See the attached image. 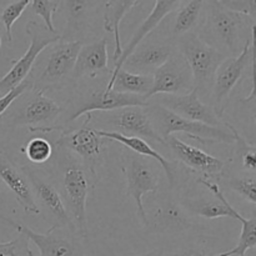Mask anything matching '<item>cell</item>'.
<instances>
[{"label": "cell", "mask_w": 256, "mask_h": 256, "mask_svg": "<svg viewBox=\"0 0 256 256\" xmlns=\"http://www.w3.org/2000/svg\"><path fill=\"white\" fill-rule=\"evenodd\" d=\"M226 185L230 190L250 202L256 204V180L254 175L252 176H230L226 180Z\"/></svg>", "instance_id": "33"}, {"label": "cell", "mask_w": 256, "mask_h": 256, "mask_svg": "<svg viewBox=\"0 0 256 256\" xmlns=\"http://www.w3.org/2000/svg\"><path fill=\"white\" fill-rule=\"evenodd\" d=\"M56 169L59 172L60 189L62 200L66 202L68 212L74 222L79 239H88L86 200L89 194V178L86 168L78 156L65 149H56Z\"/></svg>", "instance_id": "1"}, {"label": "cell", "mask_w": 256, "mask_h": 256, "mask_svg": "<svg viewBox=\"0 0 256 256\" xmlns=\"http://www.w3.org/2000/svg\"><path fill=\"white\" fill-rule=\"evenodd\" d=\"M22 170L32 186V194L39 205V209L40 206H42V209L48 214L46 219L52 222V229H64L76 235L74 222L65 206V202L56 185L52 184L42 174H40L39 170H35L29 165L22 166Z\"/></svg>", "instance_id": "8"}, {"label": "cell", "mask_w": 256, "mask_h": 256, "mask_svg": "<svg viewBox=\"0 0 256 256\" xmlns=\"http://www.w3.org/2000/svg\"><path fill=\"white\" fill-rule=\"evenodd\" d=\"M148 102H146L145 98L139 96V95L122 94V92H115L112 90L109 92L105 88L102 90H94V92H88L85 96L79 99V102H75L74 109L69 112L66 124H72L82 115L92 114V112H112V110L129 106L145 108Z\"/></svg>", "instance_id": "14"}, {"label": "cell", "mask_w": 256, "mask_h": 256, "mask_svg": "<svg viewBox=\"0 0 256 256\" xmlns=\"http://www.w3.org/2000/svg\"><path fill=\"white\" fill-rule=\"evenodd\" d=\"M162 256H215V254L204 242H196V244L185 245L172 252H164Z\"/></svg>", "instance_id": "38"}, {"label": "cell", "mask_w": 256, "mask_h": 256, "mask_svg": "<svg viewBox=\"0 0 256 256\" xmlns=\"http://www.w3.org/2000/svg\"><path fill=\"white\" fill-rule=\"evenodd\" d=\"M219 4L224 6L225 9H229L232 12L242 14L244 16L250 18V19L255 20L256 15V2L255 0H249V2H244V0H219Z\"/></svg>", "instance_id": "37"}, {"label": "cell", "mask_w": 256, "mask_h": 256, "mask_svg": "<svg viewBox=\"0 0 256 256\" xmlns=\"http://www.w3.org/2000/svg\"><path fill=\"white\" fill-rule=\"evenodd\" d=\"M32 86H34L32 80L28 79L26 78V79H25L22 82H20L18 86H15L14 89L8 92L6 94H4L2 96H0V116H2V115L4 114L10 106H12V104L15 102V100H18L20 96H22L25 92L32 90Z\"/></svg>", "instance_id": "36"}, {"label": "cell", "mask_w": 256, "mask_h": 256, "mask_svg": "<svg viewBox=\"0 0 256 256\" xmlns=\"http://www.w3.org/2000/svg\"><path fill=\"white\" fill-rule=\"evenodd\" d=\"M165 146L169 148L176 160L184 164L192 172L202 175V179L209 180L212 178H220L224 172L226 162L212 155L208 154L199 148L186 144L175 135L165 138Z\"/></svg>", "instance_id": "17"}, {"label": "cell", "mask_w": 256, "mask_h": 256, "mask_svg": "<svg viewBox=\"0 0 256 256\" xmlns=\"http://www.w3.org/2000/svg\"><path fill=\"white\" fill-rule=\"evenodd\" d=\"M145 112L154 130L162 140L176 132H182L202 144H234L235 142L232 132L225 125L224 128H214L202 122H190L155 102H148Z\"/></svg>", "instance_id": "2"}, {"label": "cell", "mask_w": 256, "mask_h": 256, "mask_svg": "<svg viewBox=\"0 0 256 256\" xmlns=\"http://www.w3.org/2000/svg\"><path fill=\"white\" fill-rule=\"evenodd\" d=\"M254 42H255V30L250 34L248 40L245 42L242 52L238 56L226 58L224 62L218 68L212 82V102L214 108L212 110L218 118L222 119L224 110L226 108L228 99L232 90L236 86L238 82L244 75L248 66L254 64Z\"/></svg>", "instance_id": "6"}, {"label": "cell", "mask_w": 256, "mask_h": 256, "mask_svg": "<svg viewBox=\"0 0 256 256\" xmlns=\"http://www.w3.org/2000/svg\"><path fill=\"white\" fill-rule=\"evenodd\" d=\"M122 172L126 180V194L135 200L139 218L146 226V212L142 198L149 192H158L160 182L159 172L148 158L140 156L132 152L126 154Z\"/></svg>", "instance_id": "9"}, {"label": "cell", "mask_w": 256, "mask_h": 256, "mask_svg": "<svg viewBox=\"0 0 256 256\" xmlns=\"http://www.w3.org/2000/svg\"><path fill=\"white\" fill-rule=\"evenodd\" d=\"M198 182L209 189L214 198H182L179 202L188 214L196 215L209 220L219 219V218L235 219L238 210L228 202L226 196L216 182H210L209 180L202 178L198 179Z\"/></svg>", "instance_id": "20"}, {"label": "cell", "mask_w": 256, "mask_h": 256, "mask_svg": "<svg viewBox=\"0 0 256 256\" xmlns=\"http://www.w3.org/2000/svg\"><path fill=\"white\" fill-rule=\"evenodd\" d=\"M192 89V72L180 52H175L164 65L152 72V88L146 100L158 95H184Z\"/></svg>", "instance_id": "13"}, {"label": "cell", "mask_w": 256, "mask_h": 256, "mask_svg": "<svg viewBox=\"0 0 256 256\" xmlns=\"http://www.w3.org/2000/svg\"><path fill=\"white\" fill-rule=\"evenodd\" d=\"M205 6H208V16L205 20V32L206 40H212L218 44L216 49L224 54V52H229L232 58L235 56L238 52H242L244 44L242 39L246 40L250 36H244V32H254L252 28L248 32V22H254L255 20L244 16L242 14L225 9L219 4V2H205Z\"/></svg>", "instance_id": "3"}, {"label": "cell", "mask_w": 256, "mask_h": 256, "mask_svg": "<svg viewBox=\"0 0 256 256\" xmlns=\"http://www.w3.org/2000/svg\"><path fill=\"white\" fill-rule=\"evenodd\" d=\"M95 130H96L98 135H99L100 138H102V139H108L112 140V142H119V144L126 146L128 149L132 152H134V154L140 155V156L144 158H150V159L159 162L160 166L164 169L165 174H166L170 188L175 186V182H176V164L170 162V160H168L166 158L162 156V154H159V152H156L149 142L140 139V138L128 136V135H122L116 132H106V130L100 129Z\"/></svg>", "instance_id": "23"}, {"label": "cell", "mask_w": 256, "mask_h": 256, "mask_svg": "<svg viewBox=\"0 0 256 256\" xmlns=\"http://www.w3.org/2000/svg\"><path fill=\"white\" fill-rule=\"evenodd\" d=\"M105 72H108V39L102 38L90 44H82L72 70V79L85 76L92 79Z\"/></svg>", "instance_id": "24"}, {"label": "cell", "mask_w": 256, "mask_h": 256, "mask_svg": "<svg viewBox=\"0 0 256 256\" xmlns=\"http://www.w3.org/2000/svg\"><path fill=\"white\" fill-rule=\"evenodd\" d=\"M2 32H0V49H2Z\"/></svg>", "instance_id": "40"}, {"label": "cell", "mask_w": 256, "mask_h": 256, "mask_svg": "<svg viewBox=\"0 0 256 256\" xmlns=\"http://www.w3.org/2000/svg\"><path fill=\"white\" fill-rule=\"evenodd\" d=\"M235 220L242 222V232H240L238 245L232 250L222 252H216L215 256H246L249 250L255 249L256 246V219H245L239 212H236Z\"/></svg>", "instance_id": "29"}, {"label": "cell", "mask_w": 256, "mask_h": 256, "mask_svg": "<svg viewBox=\"0 0 256 256\" xmlns=\"http://www.w3.org/2000/svg\"><path fill=\"white\" fill-rule=\"evenodd\" d=\"M25 32L30 40L29 48L22 58L14 62L12 69L0 79V94L2 95L14 89L29 76L38 56L42 50L62 40V35L59 32H49L44 24L34 20H29L26 22Z\"/></svg>", "instance_id": "5"}, {"label": "cell", "mask_w": 256, "mask_h": 256, "mask_svg": "<svg viewBox=\"0 0 256 256\" xmlns=\"http://www.w3.org/2000/svg\"><path fill=\"white\" fill-rule=\"evenodd\" d=\"M60 5H62V2H58V0H32L30 2L29 6L32 14L39 15L42 18L44 22L42 24L49 32H58L52 22V16L58 12Z\"/></svg>", "instance_id": "34"}, {"label": "cell", "mask_w": 256, "mask_h": 256, "mask_svg": "<svg viewBox=\"0 0 256 256\" xmlns=\"http://www.w3.org/2000/svg\"><path fill=\"white\" fill-rule=\"evenodd\" d=\"M30 5V0H19V2H8L0 10V24L4 26L6 42H12V25L22 15Z\"/></svg>", "instance_id": "32"}, {"label": "cell", "mask_w": 256, "mask_h": 256, "mask_svg": "<svg viewBox=\"0 0 256 256\" xmlns=\"http://www.w3.org/2000/svg\"><path fill=\"white\" fill-rule=\"evenodd\" d=\"M84 124L75 130H62L55 140V149H65L80 158L85 168L92 176L96 174V166L102 158V138L98 135L96 130L89 124V118L85 115Z\"/></svg>", "instance_id": "12"}, {"label": "cell", "mask_w": 256, "mask_h": 256, "mask_svg": "<svg viewBox=\"0 0 256 256\" xmlns=\"http://www.w3.org/2000/svg\"><path fill=\"white\" fill-rule=\"evenodd\" d=\"M178 52L186 62L196 92H206L212 88L215 72L226 55L212 45L205 42L196 32H188L176 40Z\"/></svg>", "instance_id": "4"}, {"label": "cell", "mask_w": 256, "mask_h": 256, "mask_svg": "<svg viewBox=\"0 0 256 256\" xmlns=\"http://www.w3.org/2000/svg\"><path fill=\"white\" fill-rule=\"evenodd\" d=\"M146 228H152L159 234H182L195 226L190 215L172 195L158 198L150 215H146Z\"/></svg>", "instance_id": "15"}, {"label": "cell", "mask_w": 256, "mask_h": 256, "mask_svg": "<svg viewBox=\"0 0 256 256\" xmlns=\"http://www.w3.org/2000/svg\"><path fill=\"white\" fill-rule=\"evenodd\" d=\"M99 2H85V0H68V2H62L65 9L68 12V26L65 32L66 34L62 36V40L70 39V36L74 34H78L80 29L84 26L85 19L88 16V12L90 9H92Z\"/></svg>", "instance_id": "28"}, {"label": "cell", "mask_w": 256, "mask_h": 256, "mask_svg": "<svg viewBox=\"0 0 256 256\" xmlns=\"http://www.w3.org/2000/svg\"><path fill=\"white\" fill-rule=\"evenodd\" d=\"M105 2L104 12V29L114 36L115 49L112 54V60L116 62L120 59L122 52V39H120V24L122 20L126 16L128 12L134 8L139 6L144 2H135V0H108Z\"/></svg>", "instance_id": "25"}, {"label": "cell", "mask_w": 256, "mask_h": 256, "mask_svg": "<svg viewBox=\"0 0 256 256\" xmlns=\"http://www.w3.org/2000/svg\"><path fill=\"white\" fill-rule=\"evenodd\" d=\"M225 128L230 130L234 135V144H235V155L236 158L240 159V164H242V169L246 170V172L254 174L256 170V148L254 144H250L249 142L244 139V138L240 135V132L232 126L229 122H224Z\"/></svg>", "instance_id": "30"}, {"label": "cell", "mask_w": 256, "mask_h": 256, "mask_svg": "<svg viewBox=\"0 0 256 256\" xmlns=\"http://www.w3.org/2000/svg\"><path fill=\"white\" fill-rule=\"evenodd\" d=\"M164 255V249H154L152 252H142V254L139 255H132V256H162Z\"/></svg>", "instance_id": "39"}, {"label": "cell", "mask_w": 256, "mask_h": 256, "mask_svg": "<svg viewBox=\"0 0 256 256\" xmlns=\"http://www.w3.org/2000/svg\"><path fill=\"white\" fill-rule=\"evenodd\" d=\"M0 256H34L30 242L25 235L19 234L8 242H0Z\"/></svg>", "instance_id": "35"}, {"label": "cell", "mask_w": 256, "mask_h": 256, "mask_svg": "<svg viewBox=\"0 0 256 256\" xmlns=\"http://www.w3.org/2000/svg\"><path fill=\"white\" fill-rule=\"evenodd\" d=\"M89 118L90 126L98 124L104 125L105 128H112V132H120L128 136H136L142 140H150L155 144H162L165 146V142L156 134L152 128V122L148 116L145 108L129 106L122 109L112 110V112H92L86 114Z\"/></svg>", "instance_id": "7"}, {"label": "cell", "mask_w": 256, "mask_h": 256, "mask_svg": "<svg viewBox=\"0 0 256 256\" xmlns=\"http://www.w3.org/2000/svg\"><path fill=\"white\" fill-rule=\"evenodd\" d=\"M82 45L80 40H60L54 44L48 55L44 70L40 72L39 78L32 82V89L45 92V90L56 88L64 82L65 79L72 76Z\"/></svg>", "instance_id": "10"}, {"label": "cell", "mask_w": 256, "mask_h": 256, "mask_svg": "<svg viewBox=\"0 0 256 256\" xmlns=\"http://www.w3.org/2000/svg\"><path fill=\"white\" fill-rule=\"evenodd\" d=\"M176 52V45L170 39L149 38L144 40L122 64V69L135 74L152 75L155 70L169 60Z\"/></svg>", "instance_id": "16"}, {"label": "cell", "mask_w": 256, "mask_h": 256, "mask_svg": "<svg viewBox=\"0 0 256 256\" xmlns=\"http://www.w3.org/2000/svg\"><path fill=\"white\" fill-rule=\"evenodd\" d=\"M22 152L26 155L28 160L32 164L42 165L49 162L52 158V145L44 138H34L22 148Z\"/></svg>", "instance_id": "31"}, {"label": "cell", "mask_w": 256, "mask_h": 256, "mask_svg": "<svg viewBox=\"0 0 256 256\" xmlns=\"http://www.w3.org/2000/svg\"><path fill=\"white\" fill-rule=\"evenodd\" d=\"M182 2H175V0H159V2H154V6L152 10L149 12V15L146 16V19L140 24V26L138 28L136 32H134L132 38L130 39V42H128L126 46L122 48V52L120 59L116 62H114V70L110 72V75H114L119 72L122 68L125 60L128 59V56L132 54L135 49L142 44L144 40H146V38L159 26L160 22L165 19L169 14H172V12L179 9Z\"/></svg>", "instance_id": "22"}, {"label": "cell", "mask_w": 256, "mask_h": 256, "mask_svg": "<svg viewBox=\"0 0 256 256\" xmlns=\"http://www.w3.org/2000/svg\"><path fill=\"white\" fill-rule=\"evenodd\" d=\"M204 4L205 2H202V0L182 2L179 9H178L174 26H172V39L178 40L182 35L194 32L200 20V15H202Z\"/></svg>", "instance_id": "27"}, {"label": "cell", "mask_w": 256, "mask_h": 256, "mask_svg": "<svg viewBox=\"0 0 256 256\" xmlns=\"http://www.w3.org/2000/svg\"><path fill=\"white\" fill-rule=\"evenodd\" d=\"M152 88V75L135 74L125 69H120L116 74L110 75L105 89L122 94L139 95L146 100L148 94ZM148 102V100H146Z\"/></svg>", "instance_id": "26"}, {"label": "cell", "mask_w": 256, "mask_h": 256, "mask_svg": "<svg viewBox=\"0 0 256 256\" xmlns=\"http://www.w3.org/2000/svg\"><path fill=\"white\" fill-rule=\"evenodd\" d=\"M62 114V106L55 100L50 99L48 95L40 90H35L32 96L28 100L24 109L18 118V124L25 125L32 132H46L60 130L54 125L58 118Z\"/></svg>", "instance_id": "18"}, {"label": "cell", "mask_w": 256, "mask_h": 256, "mask_svg": "<svg viewBox=\"0 0 256 256\" xmlns=\"http://www.w3.org/2000/svg\"><path fill=\"white\" fill-rule=\"evenodd\" d=\"M0 180L9 188V190L12 192L18 204L22 208L25 214H42L24 172L20 170L12 162L9 155L2 150H0Z\"/></svg>", "instance_id": "21"}, {"label": "cell", "mask_w": 256, "mask_h": 256, "mask_svg": "<svg viewBox=\"0 0 256 256\" xmlns=\"http://www.w3.org/2000/svg\"><path fill=\"white\" fill-rule=\"evenodd\" d=\"M155 102L190 122L214 128L224 126V122L218 118L212 108L200 100L196 89L184 95H158V102Z\"/></svg>", "instance_id": "19"}, {"label": "cell", "mask_w": 256, "mask_h": 256, "mask_svg": "<svg viewBox=\"0 0 256 256\" xmlns=\"http://www.w3.org/2000/svg\"><path fill=\"white\" fill-rule=\"evenodd\" d=\"M0 219L14 228L19 234L25 235L29 242H34L39 249V256H85L84 246L72 232L65 234L62 232L64 229L50 228L45 234H42L10 218L0 216Z\"/></svg>", "instance_id": "11"}]
</instances>
